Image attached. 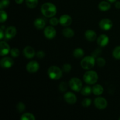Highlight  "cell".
Listing matches in <instances>:
<instances>
[{"label": "cell", "instance_id": "cell-1", "mask_svg": "<svg viewBox=\"0 0 120 120\" xmlns=\"http://www.w3.org/2000/svg\"><path fill=\"white\" fill-rule=\"evenodd\" d=\"M41 12L45 17H53L57 13V8L53 4L45 2L41 7Z\"/></svg>", "mask_w": 120, "mask_h": 120}, {"label": "cell", "instance_id": "cell-2", "mask_svg": "<svg viewBox=\"0 0 120 120\" xmlns=\"http://www.w3.org/2000/svg\"><path fill=\"white\" fill-rule=\"evenodd\" d=\"M83 79L87 84H94L98 81V76L95 71L89 70L84 73Z\"/></svg>", "mask_w": 120, "mask_h": 120}, {"label": "cell", "instance_id": "cell-3", "mask_svg": "<svg viewBox=\"0 0 120 120\" xmlns=\"http://www.w3.org/2000/svg\"><path fill=\"white\" fill-rule=\"evenodd\" d=\"M62 70L56 66H50L48 70V75L50 79L52 80H59L62 76Z\"/></svg>", "mask_w": 120, "mask_h": 120}, {"label": "cell", "instance_id": "cell-4", "mask_svg": "<svg viewBox=\"0 0 120 120\" xmlns=\"http://www.w3.org/2000/svg\"><path fill=\"white\" fill-rule=\"evenodd\" d=\"M96 61L95 57L93 56H86L81 61V66L83 69L90 70L94 66L95 63H96Z\"/></svg>", "mask_w": 120, "mask_h": 120}, {"label": "cell", "instance_id": "cell-5", "mask_svg": "<svg viewBox=\"0 0 120 120\" xmlns=\"http://www.w3.org/2000/svg\"><path fill=\"white\" fill-rule=\"evenodd\" d=\"M69 86L73 91L79 92L83 87L82 80L77 77H73L69 81Z\"/></svg>", "mask_w": 120, "mask_h": 120}, {"label": "cell", "instance_id": "cell-6", "mask_svg": "<svg viewBox=\"0 0 120 120\" xmlns=\"http://www.w3.org/2000/svg\"><path fill=\"white\" fill-rule=\"evenodd\" d=\"M94 105L96 108L100 109V110H103L105 109L107 107V101L105 98L102 97H98L95 98L94 101Z\"/></svg>", "mask_w": 120, "mask_h": 120}, {"label": "cell", "instance_id": "cell-7", "mask_svg": "<svg viewBox=\"0 0 120 120\" xmlns=\"http://www.w3.org/2000/svg\"><path fill=\"white\" fill-rule=\"evenodd\" d=\"M113 25L112 21L110 19L104 18L101 20L99 22V26L101 29L104 30H110Z\"/></svg>", "mask_w": 120, "mask_h": 120}, {"label": "cell", "instance_id": "cell-8", "mask_svg": "<svg viewBox=\"0 0 120 120\" xmlns=\"http://www.w3.org/2000/svg\"><path fill=\"white\" fill-rule=\"evenodd\" d=\"M39 64L36 61H30L27 64L26 70L30 73H34L38 71L39 69Z\"/></svg>", "mask_w": 120, "mask_h": 120}, {"label": "cell", "instance_id": "cell-9", "mask_svg": "<svg viewBox=\"0 0 120 120\" xmlns=\"http://www.w3.org/2000/svg\"><path fill=\"white\" fill-rule=\"evenodd\" d=\"M56 30L55 28L52 26H48L45 28L44 35L46 38L49 39H53L56 36Z\"/></svg>", "mask_w": 120, "mask_h": 120}, {"label": "cell", "instance_id": "cell-10", "mask_svg": "<svg viewBox=\"0 0 120 120\" xmlns=\"http://www.w3.org/2000/svg\"><path fill=\"white\" fill-rule=\"evenodd\" d=\"M14 64V60L9 57H5L0 61V64L4 69H9Z\"/></svg>", "mask_w": 120, "mask_h": 120}, {"label": "cell", "instance_id": "cell-11", "mask_svg": "<svg viewBox=\"0 0 120 120\" xmlns=\"http://www.w3.org/2000/svg\"><path fill=\"white\" fill-rule=\"evenodd\" d=\"M72 22V19L71 16L67 14L62 15L59 18V23L63 26H68Z\"/></svg>", "mask_w": 120, "mask_h": 120}, {"label": "cell", "instance_id": "cell-12", "mask_svg": "<svg viewBox=\"0 0 120 120\" xmlns=\"http://www.w3.org/2000/svg\"><path fill=\"white\" fill-rule=\"evenodd\" d=\"M16 29L15 26H11L7 28L5 30V37L6 39H10L15 37L16 34Z\"/></svg>", "mask_w": 120, "mask_h": 120}, {"label": "cell", "instance_id": "cell-13", "mask_svg": "<svg viewBox=\"0 0 120 120\" xmlns=\"http://www.w3.org/2000/svg\"><path fill=\"white\" fill-rule=\"evenodd\" d=\"M64 99L70 104H74L77 101L76 96L72 92H67L64 94Z\"/></svg>", "mask_w": 120, "mask_h": 120}, {"label": "cell", "instance_id": "cell-14", "mask_svg": "<svg viewBox=\"0 0 120 120\" xmlns=\"http://www.w3.org/2000/svg\"><path fill=\"white\" fill-rule=\"evenodd\" d=\"M97 44L101 47H105L108 45L109 42V38L105 34L100 35L97 40Z\"/></svg>", "mask_w": 120, "mask_h": 120}, {"label": "cell", "instance_id": "cell-15", "mask_svg": "<svg viewBox=\"0 0 120 120\" xmlns=\"http://www.w3.org/2000/svg\"><path fill=\"white\" fill-rule=\"evenodd\" d=\"M23 55L28 59H32L35 56V51L31 46H26L23 50Z\"/></svg>", "mask_w": 120, "mask_h": 120}, {"label": "cell", "instance_id": "cell-16", "mask_svg": "<svg viewBox=\"0 0 120 120\" xmlns=\"http://www.w3.org/2000/svg\"><path fill=\"white\" fill-rule=\"evenodd\" d=\"M0 47H1V56H3L7 55L10 52V46L5 41H1L0 42Z\"/></svg>", "mask_w": 120, "mask_h": 120}, {"label": "cell", "instance_id": "cell-17", "mask_svg": "<svg viewBox=\"0 0 120 120\" xmlns=\"http://www.w3.org/2000/svg\"><path fill=\"white\" fill-rule=\"evenodd\" d=\"M84 36H85L86 38L87 41H90V42H93L96 40V38H97V34L95 32V31L89 29V30L86 31Z\"/></svg>", "mask_w": 120, "mask_h": 120}, {"label": "cell", "instance_id": "cell-18", "mask_svg": "<svg viewBox=\"0 0 120 120\" xmlns=\"http://www.w3.org/2000/svg\"><path fill=\"white\" fill-rule=\"evenodd\" d=\"M46 25V21L43 18H39L35 19L34 21V26L35 28L38 29H42Z\"/></svg>", "mask_w": 120, "mask_h": 120}, {"label": "cell", "instance_id": "cell-19", "mask_svg": "<svg viewBox=\"0 0 120 120\" xmlns=\"http://www.w3.org/2000/svg\"><path fill=\"white\" fill-rule=\"evenodd\" d=\"M103 91H104V89L100 84H96L92 87V93L96 96H100L102 94Z\"/></svg>", "mask_w": 120, "mask_h": 120}, {"label": "cell", "instance_id": "cell-20", "mask_svg": "<svg viewBox=\"0 0 120 120\" xmlns=\"http://www.w3.org/2000/svg\"><path fill=\"white\" fill-rule=\"evenodd\" d=\"M98 8L102 11H106L109 10L111 8V5L107 1H101L99 3L98 6Z\"/></svg>", "mask_w": 120, "mask_h": 120}, {"label": "cell", "instance_id": "cell-21", "mask_svg": "<svg viewBox=\"0 0 120 120\" xmlns=\"http://www.w3.org/2000/svg\"><path fill=\"white\" fill-rule=\"evenodd\" d=\"M62 34L66 38H72L75 35V32H74L73 30L70 28H66L62 31Z\"/></svg>", "mask_w": 120, "mask_h": 120}, {"label": "cell", "instance_id": "cell-22", "mask_svg": "<svg viewBox=\"0 0 120 120\" xmlns=\"http://www.w3.org/2000/svg\"><path fill=\"white\" fill-rule=\"evenodd\" d=\"M73 54L74 57L77 59H80L82 58L84 56V52L83 49H82V48H76V49L74 50Z\"/></svg>", "mask_w": 120, "mask_h": 120}, {"label": "cell", "instance_id": "cell-23", "mask_svg": "<svg viewBox=\"0 0 120 120\" xmlns=\"http://www.w3.org/2000/svg\"><path fill=\"white\" fill-rule=\"evenodd\" d=\"M21 120H35V117L34 114L29 112L23 114L21 117Z\"/></svg>", "mask_w": 120, "mask_h": 120}, {"label": "cell", "instance_id": "cell-24", "mask_svg": "<svg viewBox=\"0 0 120 120\" xmlns=\"http://www.w3.org/2000/svg\"><path fill=\"white\" fill-rule=\"evenodd\" d=\"M92 93V88L90 86H85L81 90V93L83 96H87Z\"/></svg>", "mask_w": 120, "mask_h": 120}, {"label": "cell", "instance_id": "cell-25", "mask_svg": "<svg viewBox=\"0 0 120 120\" xmlns=\"http://www.w3.org/2000/svg\"><path fill=\"white\" fill-rule=\"evenodd\" d=\"M25 2L29 8H35L38 4V0H25Z\"/></svg>", "mask_w": 120, "mask_h": 120}, {"label": "cell", "instance_id": "cell-26", "mask_svg": "<svg viewBox=\"0 0 120 120\" xmlns=\"http://www.w3.org/2000/svg\"><path fill=\"white\" fill-rule=\"evenodd\" d=\"M112 55L116 59H120V46L114 48L112 52Z\"/></svg>", "mask_w": 120, "mask_h": 120}, {"label": "cell", "instance_id": "cell-27", "mask_svg": "<svg viewBox=\"0 0 120 120\" xmlns=\"http://www.w3.org/2000/svg\"><path fill=\"white\" fill-rule=\"evenodd\" d=\"M0 15H1L0 22H1V23H3L5 21H6V20L8 18V15H7L5 11L3 10H1L0 11Z\"/></svg>", "mask_w": 120, "mask_h": 120}, {"label": "cell", "instance_id": "cell-28", "mask_svg": "<svg viewBox=\"0 0 120 120\" xmlns=\"http://www.w3.org/2000/svg\"><path fill=\"white\" fill-rule=\"evenodd\" d=\"M96 63L97 64V65L99 67H103L105 66L106 62H105V60L104 59L103 57H97V59L96 61Z\"/></svg>", "mask_w": 120, "mask_h": 120}, {"label": "cell", "instance_id": "cell-29", "mask_svg": "<svg viewBox=\"0 0 120 120\" xmlns=\"http://www.w3.org/2000/svg\"><path fill=\"white\" fill-rule=\"evenodd\" d=\"M68 87V85L67 84L66 82H63L59 84V90L61 91V92H65L67 90Z\"/></svg>", "mask_w": 120, "mask_h": 120}, {"label": "cell", "instance_id": "cell-30", "mask_svg": "<svg viewBox=\"0 0 120 120\" xmlns=\"http://www.w3.org/2000/svg\"><path fill=\"white\" fill-rule=\"evenodd\" d=\"M91 104V100L89 98H86L82 101V105L84 107H89Z\"/></svg>", "mask_w": 120, "mask_h": 120}, {"label": "cell", "instance_id": "cell-31", "mask_svg": "<svg viewBox=\"0 0 120 120\" xmlns=\"http://www.w3.org/2000/svg\"><path fill=\"white\" fill-rule=\"evenodd\" d=\"M16 110L19 112H23L25 110V105L22 102H19L16 105Z\"/></svg>", "mask_w": 120, "mask_h": 120}, {"label": "cell", "instance_id": "cell-32", "mask_svg": "<svg viewBox=\"0 0 120 120\" xmlns=\"http://www.w3.org/2000/svg\"><path fill=\"white\" fill-rule=\"evenodd\" d=\"M10 53H11V55L12 57H18V56H19V49H18V48H12V49L10 51Z\"/></svg>", "mask_w": 120, "mask_h": 120}, {"label": "cell", "instance_id": "cell-33", "mask_svg": "<svg viewBox=\"0 0 120 120\" xmlns=\"http://www.w3.org/2000/svg\"><path fill=\"white\" fill-rule=\"evenodd\" d=\"M9 0H1L0 2V9L2 10L4 8L8 7L9 5Z\"/></svg>", "mask_w": 120, "mask_h": 120}, {"label": "cell", "instance_id": "cell-34", "mask_svg": "<svg viewBox=\"0 0 120 120\" xmlns=\"http://www.w3.org/2000/svg\"><path fill=\"white\" fill-rule=\"evenodd\" d=\"M62 70L66 73H69L71 70V66L69 63H66L62 67Z\"/></svg>", "mask_w": 120, "mask_h": 120}, {"label": "cell", "instance_id": "cell-35", "mask_svg": "<svg viewBox=\"0 0 120 120\" xmlns=\"http://www.w3.org/2000/svg\"><path fill=\"white\" fill-rule=\"evenodd\" d=\"M59 23V19L56 18H51V19H50V23L52 26H56L57 25H58Z\"/></svg>", "mask_w": 120, "mask_h": 120}, {"label": "cell", "instance_id": "cell-36", "mask_svg": "<svg viewBox=\"0 0 120 120\" xmlns=\"http://www.w3.org/2000/svg\"><path fill=\"white\" fill-rule=\"evenodd\" d=\"M45 53L42 50H39V51L38 52V53H36V56L37 57H38L39 59H42L45 57Z\"/></svg>", "mask_w": 120, "mask_h": 120}, {"label": "cell", "instance_id": "cell-37", "mask_svg": "<svg viewBox=\"0 0 120 120\" xmlns=\"http://www.w3.org/2000/svg\"><path fill=\"white\" fill-rule=\"evenodd\" d=\"M100 53H101L100 49H97V50H95V51L94 52L93 55L92 56H93V57H96V56H97V55H98V54H100Z\"/></svg>", "mask_w": 120, "mask_h": 120}, {"label": "cell", "instance_id": "cell-38", "mask_svg": "<svg viewBox=\"0 0 120 120\" xmlns=\"http://www.w3.org/2000/svg\"><path fill=\"white\" fill-rule=\"evenodd\" d=\"M4 30H5L2 29V28L0 29V39H2L5 36V33L4 34Z\"/></svg>", "mask_w": 120, "mask_h": 120}, {"label": "cell", "instance_id": "cell-39", "mask_svg": "<svg viewBox=\"0 0 120 120\" xmlns=\"http://www.w3.org/2000/svg\"><path fill=\"white\" fill-rule=\"evenodd\" d=\"M115 7L117 9H120V1H117L115 4Z\"/></svg>", "mask_w": 120, "mask_h": 120}, {"label": "cell", "instance_id": "cell-40", "mask_svg": "<svg viewBox=\"0 0 120 120\" xmlns=\"http://www.w3.org/2000/svg\"><path fill=\"white\" fill-rule=\"evenodd\" d=\"M15 1L16 4H22L23 2V1L24 0H15Z\"/></svg>", "mask_w": 120, "mask_h": 120}, {"label": "cell", "instance_id": "cell-41", "mask_svg": "<svg viewBox=\"0 0 120 120\" xmlns=\"http://www.w3.org/2000/svg\"><path fill=\"white\" fill-rule=\"evenodd\" d=\"M107 1H109V2H116L117 0H107Z\"/></svg>", "mask_w": 120, "mask_h": 120}, {"label": "cell", "instance_id": "cell-42", "mask_svg": "<svg viewBox=\"0 0 120 120\" xmlns=\"http://www.w3.org/2000/svg\"><path fill=\"white\" fill-rule=\"evenodd\" d=\"M119 120H120V118H119Z\"/></svg>", "mask_w": 120, "mask_h": 120}]
</instances>
